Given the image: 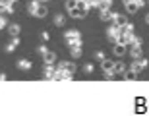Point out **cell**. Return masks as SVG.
Returning a JSON list of instances; mask_svg holds the SVG:
<instances>
[{
  "mask_svg": "<svg viewBox=\"0 0 149 116\" xmlns=\"http://www.w3.org/2000/svg\"><path fill=\"white\" fill-rule=\"evenodd\" d=\"M89 10H91V8H89L87 2H83V0H77V6H76V8H72V10L68 12V14H70V17H74V19H81V17L87 16V12H89Z\"/></svg>",
  "mask_w": 149,
  "mask_h": 116,
  "instance_id": "1",
  "label": "cell"
},
{
  "mask_svg": "<svg viewBox=\"0 0 149 116\" xmlns=\"http://www.w3.org/2000/svg\"><path fill=\"white\" fill-rule=\"evenodd\" d=\"M101 70H103V74H105L107 79H114V77H116V74H114V62H112L111 58L101 60Z\"/></svg>",
  "mask_w": 149,
  "mask_h": 116,
  "instance_id": "2",
  "label": "cell"
},
{
  "mask_svg": "<svg viewBox=\"0 0 149 116\" xmlns=\"http://www.w3.org/2000/svg\"><path fill=\"white\" fill-rule=\"evenodd\" d=\"M64 43L70 47V44H76V43H81V33L77 29H68L64 33Z\"/></svg>",
  "mask_w": 149,
  "mask_h": 116,
  "instance_id": "3",
  "label": "cell"
},
{
  "mask_svg": "<svg viewBox=\"0 0 149 116\" xmlns=\"http://www.w3.org/2000/svg\"><path fill=\"white\" fill-rule=\"evenodd\" d=\"M147 58H143V56H141V58H134V62H132V66H130V70H132V72H136V74H141L145 70V68H147Z\"/></svg>",
  "mask_w": 149,
  "mask_h": 116,
  "instance_id": "4",
  "label": "cell"
},
{
  "mask_svg": "<svg viewBox=\"0 0 149 116\" xmlns=\"http://www.w3.org/2000/svg\"><path fill=\"white\" fill-rule=\"evenodd\" d=\"M118 35H120V27H116L114 23H112V25H109V29H107V39H109V43L114 44L116 39H118Z\"/></svg>",
  "mask_w": 149,
  "mask_h": 116,
  "instance_id": "5",
  "label": "cell"
},
{
  "mask_svg": "<svg viewBox=\"0 0 149 116\" xmlns=\"http://www.w3.org/2000/svg\"><path fill=\"white\" fill-rule=\"evenodd\" d=\"M112 52H114L116 56H118V58H120V56H124L128 52V44H122V43H114L112 44Z\"/></svg>",
  "mask_w": 149,
  "mask_h": 116,
  "instance_id": "6",
  "label": "cell"
},
{
  "mask_svg": "<svg viewBox=\"0 0 149 116\" xmlns=\"http://www.w3.org/2000/svg\"><path fill=\"white\" fill-rule=\"evenodd\" d=\"M128 54L132 58H141V44H130L128 47Z\"/></svg>",
  "mask_w": 149,
  "mask_h": 116,
  "instance_id": "7",
  "label": "cell"
},
{
  "mask_svg": "<svg viewBox=\"0 0 149 116\" xmlns=\"http://www.w3.org/2000/svg\"><path fill=\"white\" fill-rule=\"evenodd\" d=\"M116 12L112 10V8H107V10H101V22H112V17H114Z\"/></svg>",
  "mask_w": 149,
  "mask_h": 116,
  "instance_id": "8",
  "label": "cell"
},
{
  "mask_svg": "<svg viewBox=\"0 0 149 116\" xmlns=\"http://www.w3.org/2000/svg\"><path fill=\"white\" fill-rule=\"evenodd\" d=\"M70 54L72 58H79L83 54V49H81V43H76V44H70Z\"/></svg>",
  "mask_w": 149,
  "mask_h": 116,
  "instance_id": "9",
  "label": "cell"
},
{
  "mask_svg": "<svg viewBox=\"0 0 149 116\" xmlns=\"http://www.w3.org/2000/svg\"><path fill=\"white\" fill-rule=\"evenodd\" d=\"M54 74H56V68L54 64H45V79H54Z\"/></svg>",
  "mask_w": 149,
  "mask_h": 116,
  "instance_id": "10",
  "label": "cell"
},
{
  "mask_svg": "<svg viewBox=\"0 0 149 116\" xmlns=\"http://www.w3.org/2000/svg\"><path fill=\"white\" fill-rule=\"evenodd\" d=\"M112 23H114L116 27H122V25H126V23H128V17L124 16V14H114V17H112Z\"/></svg>",
  "mask_w": 149,
  "mask_h": 116,
  "instance_id": "11",
  "label": "cell"
},
{
  "mask_svg": "<svg viewBox=\"0 0 149 116\" xmlns=\"http://www.w3.org/2000/svg\"><path fill=\"white\" fill-rule=\"evenodd\" d=\"M8 33H10V37H19V33H22L19 23H10L8 25Z\"/></svg>",
  "mask_w": 149,
  "mask_h": 116,
  "instance_id": "12",
  "label": "cell"
},
{
  "mask_svg": "<svg viewBox=\"0 0 149 116\" xmlns=\"http://www.w3.org/2000/svg\"><path fill=\"white\" fill-rule=\"evenodd\" d=\"M58 68H60V70H66V72H70V74H74L77 70L76 68V64H74V62H60V64H58Z\"/></svg>",
  "mask_w": 149,
  "mask_h": 116,
  "instance_id": "13",
  "label": "cell"
},
{
  "mask_svg": "<svg viewBox=\"0 0 149 116\" xmlns=\"http://www.w3.org/2000/svg\"><path fill=\"white\" fill-rule=\"evenodd\" d=\"M47 14H49V8L45 6V2H41V4L37 6V12H35V16L43 19V17H47Z\"/></svg>",
  "mask_w": 149,
  "mask_h": 116,
  "instance_id": "14",
  "label": "cell"
},
{
  "mask_svg": "<svg viewBox=\"0 0 149 116\" xmlns=\"http://www.w3.org/2000/svg\"><path fill=\"white\" fill-rule=\"evenodd\" d=\"M43 60H45V64H54L56 62V54L52 52V50H47L43 54Z\"/></svg>",
  "mask_w": 149,
  "mask_h": 116,
  "instance_id": "15",
  "label": "cell"
},
{
  "mask_svg": "<svg viewBox=\"0 0 149 116\" xmlns=\"http://www.w3.org/2000/svg\"><path fill=\"white\" fill-rule=\"evenodd\" d=\"M126 70H128V66L124 64V62H120V60L114 62V74H116V76H122V74L126 72Z\"/></svg>",
  "mask_w": 149,
  "mask_h": 116,
  "instance_id": "16",
  "label": "cell"
},
{
  "mask_svg": "<svg viewBox=\"0 0 149 116\" xmlns=\"http://www.w3.org/2000/svg\"><path fill=\"white\" fill-rule=\"evenodd\" d=\"M19 43H22V41H19V37H12V41L6 44V52H12L16 47H19Z\"/></svg>",
  "mask_w": 149,
  "mask_h": 116,
  "instance_id": "17",
  "label": "cell"
},
{
  "mask_svg": "<svg viewBox=\"0 0 149 116\" xmlns=\"http://www.w3.org/2000/svg\"><path fill=\"white\" fill-rule=\"evenodd\" d=\"M17 68H19L22 72H27V70H31V62L22 58V60H17Z\"/></svg>",
  "mask_w": 149,
  "mask_h": 116,
  "instance_id": "18",
  "label": "cell"
},
{
  "mask_svg": "<svg viewBox=\"0 0 149 116\" xmlns=\"http://www.w3.org/2000/svg\"><path fill=\"white\" fill-rule=\"evenodd\" d=\"M39 4H41L39 0H31V2L27 4V14H31V16H35V12H37V6H39Z\"/></svg>",
  "mask_w": 149,
  "mask_h": 116,
  "instance_id": "19",
  "label": "cell"
},
{
  "mask_svg": "<svg viewBox=\"0 0 149 116\" xmlns=\"http://www.w3.org/2000/svg\"><path fill=\"white\" fill-rule=\"evenodd\" d=\"M122 77H124V79H126V81H134V79H136V77H138V74H136V72H132V70H130V68H128L126 72L122 74Z\"/></svg>",
  "mask_w": 149,
  "mask_h": 116,
  "instance_id": "20",
  "label": "cell"
},
{
  "mask_svg": "<svg viewBox=\"0 0 149 116\" xmlns=\"http://www.w3.org/2000/svg\"><path fill=\"white\" fill-rule=\"evenodd\" d=\"M124 8H126L128 14H136V12L139 10V4H136V2H130V4H124Z\"/></svg>",
  "mask_w": 149,
  "mask_h": 116,
  "instance_id": "21",
  "label": "cell"
},
{
  "mask_svg": "<svg viewBox=\"0 0 149 116\" xmlns=\"http://www.w3.org/2000/svg\"><path fill=\"white\" fill-rule=\"evenodd\" d=\"M64 23H66V17H64V14H56V16H54V25H56V27H62Z\"/></svg>",
  "mask_w": 149,
  "mask_h": 116,
  "instance_id": "22",
  "label": "cell"
},
{
  "mask_svg": "<svg viewBox=\"0 0 149 116\" xmlns=\"http://www.w3.org/2000/svg\"><path fill=\"white\" fill-rule=\"evenodd\" d=\"M64 6H66V10L70 12L72 8H76V6H77V0H66V2H64Z\"/></svg>",
  "mask_w": 149,
  "mask_h": 116,
  "instance_id": "23",
  "label": "cell"
},
{
  "mask_svg": "<svg viewBox=\"0 0 149 116\" xmlns=\"http://www.w3.org/2000/svg\"><path fill=\"white\" fill-rule=\"evenodd\" d=\"M93 56H95V60H105V52H103V50H95L93 52Z\"/></svg>",
  "mask_w": 149,
  "mask_h": 116,
  "instance_id": "24",
  "label": "cell"
},
{
  "mask_svg": "<svg viewBox=\"0 0 149 116\" xmlns=\"http://www.w3.org/2000/svg\"><path fill=\"white\" fill-rule=\"evenodd\" d=\"M93 70H95L93 64H85V66H83V72L85 74H93Z\"/></svg>",
  "mask_w": 149,
  "mask_h": 116,
  "instance_id": "25",
  "label": "cell"
},
{
  "mask_svg": "<svg viewBox=\"0 0 149 116\" xmlns=\"http://www.w3.org/2000/svg\"><path fill=\"white\" fill-rule=\"evenodd\" d=\"M2 27H8V22H6V17L0 14V29H2Z\"/></svg>",
  "mask_w": 149,
  "mask_h": 116,
  "instance_id": "26",
  "label": "cell"
},
{
  "mask_svg": "<svg viewBox=\"0 0 149 116\" xmlns=\"http://www.w3.org/2000/svg\"><path fill=\"white\" fill-rule=\"evenodd\" d=\"M41 39H43V43H47V41L50 39V35L47 33V31H41Z\"/></svg>",
  "mask_w": 149,
  "mask_h": 116,
  "instance_id": "27",
  "label": "cell"
},
{
  "mask_svg": "<svg viewBox=\"0 0 149 116\" xmlns=\"http://www.w3.org/2000/svg\"><path fill=\"white\" fill-rule=\"evenodd\" d=\"M37 50H39V54L43 56V54H45V52H47V50H49V49H47L45 44H41V47H37Z\"/></svg>",
  "mask_w": 149,
  "mask_h": 116,
  "instance_id": "28",
  "label": "cell"
},
{
  "mask_svg": "<svg viewBox=\"0 0 149 116\" xmlns=\"http://www.w3.org/2000/svg\"><path fill=\"white\" fill-rule=\"evenodd\" d=\"M6 77H8V76H6L4 72H0V81H6Z\"/></svg>",
  "mask_w": 149,
  "mask_h": 116,
  "instance_id": "29",
  "label": "cell"
},
{
  "mask_svg": "<svg viewBox=\"0 0 149 116\" xmlns=\"http://www.w3.org/2000/svg\"><path fill=\"white\" fill-rule=\"evenodd\" d=\"M132 2H136V4H139V6H143V4H145V0H132Z\"/></svg>",
  "mask_w": 149,
  "mask_h": 116,
  "instance_id": "30",
  "label": "cell"
},
{
  "mask_svg": "<svg viewBox=\"0 0 149 116\" xmlns=\"http://www.w3.org/2000/svg\"><path fill=\"white\" fill-rule=\"evenodd\" d=\"M145 22H147V23H149V14H147V16H145Z\"/></svg>",
  "mask_w": 149,
  "mask_h": 116,
  "instance_id": "31",
  "label": "cell"
},
{
  "mask_svg": "<svg viewBox=\"0 0 149 116\" xmlns=\"http://www.w3.org/2000/svg\"><path fill=\"white\" fill-rule=\"evenodd\" d=\"M6 2H10V4H14V2H16V0H6Z\"/></svg>",
  "mask_w": 149,
  "mask_h": 116,
  "instance_id": "32",
  "label": "cell"
},
{
  "mask_svg": "<svg viewBox=\"0 0 149 116\" xmlns=\"http://www.w3.org/2000/svg\"><path fill=\"white\" fill-rule=\"evenodd\" d=\"M39 2H49V0H39Z\"/></svg>",
  "mask_w": 149,
  "mask_h": 116,
  "instance_id": "33",
  "label": "cell"
}]
</instances>
